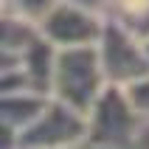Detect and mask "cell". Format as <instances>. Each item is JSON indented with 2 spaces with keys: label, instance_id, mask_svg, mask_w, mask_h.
<instances>
[{
  "label": "cell",
  "instance_id": "cell-1",
  "mask_svg": "<svg viewBox=\"0 0 149 149\" xmlns=\"http://www.w3.org/2000/svg\"><path fill=\"white\" fill-rule=\"evenodd\" d=\"M42 28L51 37V42H56L59 48H76V45H96L101 40L104 28L96 25L87 8L82 6H68V3H59L54 11H51L45 20H42ZM54 45V48H56Z\"/></svg>",
  "mask_w": 149,
  "mask_h": 149
}]
</instances>
